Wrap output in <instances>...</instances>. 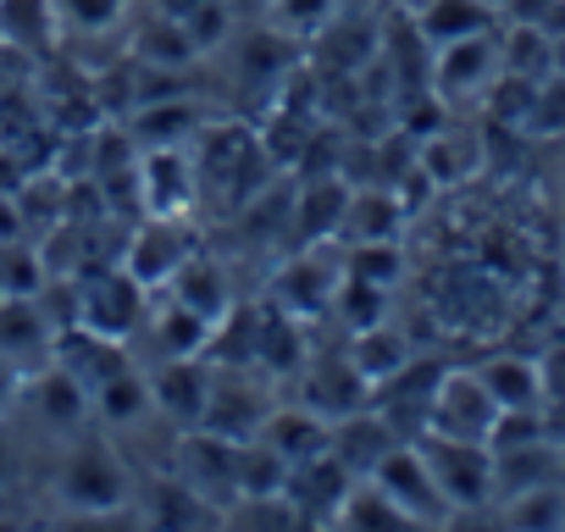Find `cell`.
<instances>
[{
  "mask_svg": "<svg viewBox=\"0 0 565 532\" xmlns=\"http://www.w3.org/2000/svg\"><path fill=\"white\" fill-rule=\"evenodd\" d=\"M422 455L449 499V510H477L499 493L493 482V444H471V438H444V433H427L422 438Z\"/></svg>",
  "mask_w": 565,
  "mask_h": 532,
  "instance_id": "7a4b0ae2",
  "label": "cell"
},
{
  "mask_svg": "<svg viewBox=\"0 0 565 532\" xmlns=\"http://www.w3.org/2000/svg\"><path fill=\"white\" fill-rule=\"evenodd\" d=\"M339 7L344 0H271V7L260 12V23L277 29L282 40H317V34H328Z\"/></svg>",
  "mask_w": 565,
  "mask_h": 532,
  "instance_id": "cb8c5ba5",
  "label": "cell"
},
{
  "mask_svg": "<svg viewBox=\"0 0 565 532\" xmlns=\"http://www.w3.org/2000/svg\"><path fill=\"white\" fill-rule=\"evenodd\" d=\"M411 23H416V34L427 40V51H438V45L488 34V29L499 23V7H493V0H416Z\"/></svg>",
  "mask_w": 565,
  "mask_h": 532,
  "instance_id": "7c38bea8",
  "label": "cell"
},
{
  "mask_svg": "<svg viewBox=\"0 0 565 532\" xmlns=\"http://www.w3.org/2000/svg\"><path fill=\"white\" fill-rule=\"evenodd\" d=\"M18 394H23V366L0 355V416H7V405H18Z\"/></svg>",
  "mask_w": 565,
  "mask_h": 532,
  "instance_id": "836d02e7",
  "label": "cell"
},
{
  "mask_svg": "<svg viewBox=\"0 0 565 532\" xmlns=\"http://www.w3.org/2000/svg\"><path fill=\"white\" fill-rule=\"evenodd\" d=\"M493 427H499V400L488 394V383L477 372H444L427 405V433L488 444Z\"/></svg>",
  "mask_w": 565,
  "mask_h": 532,
  "instance_id": "277c9868",
  "label": "cell"
},
{
  "mask_svg": "<svg viewBox=\"0 0 565 532\" xmlns=\"http://www.w3.org/2000/svg\"><path fill=\"white\" fill-rule=\"evenodd\" d=\"M411 350H405V339L388 328V322H372V328H361V339H355V350H350V361H355V372L366 377V383H388V377H399L411 361H405Z\"/></svg>",
  "mask_w": 565,
  "mask_h": 532,
  "instance_id": "44dd1931",
  "label": "cell"
},
{
  "mask_svg": "<svg viewBox=\"0 0 565 532\" xmlns=\"http://www.w3.org/2000/svg\"><path fill=\"white\" fill-rule=\"evenodd\" d=\"M537 366H543V394H548V400H565V344L548 350Z\"/></svg>",
  "mask_w": 565,
  "mask_h": 532,
  "instance_id": "d6a6232c",
  "label": "cell"
},
{
  "mask_svg": "<svg viewBox=\"0 0 565 532\" xmlns=\"http://www.w3.org/2000/svg\"><path fill=\"white\" fill-rule=\"evenodd\" d=\"M227 7H233V12H244V18H260V12L271 7V0H227Z\"/></svg>",
  "mask_w": 565,
  "mask_h": 532,
  "instance_id": "d590c367",
  "label": "cell"
},
{
  "mask_svg": "<svg viewBox=\"0 0 565 532\" xmlns=\"http://www.w3.org/2000/svg\"><path fill=\"white\" fill-rule=\"evenodd\" d=\"M167 295L178 300V306H189V311H200L211 328L233 311V300H227V278H222V266L216 260H205L200 249L172 273V284H167Z\"/></svg>",
  "mask_w": 565,
  "mask_h": 532,
  "instance_id": "5bb4252c",
  "label": "cell"
},
{
  "mask_svg": "<svg viewBox=\"0 0 565 532\" xmlns=\"http://www.w3.org/2000/svg\"><path fill=\"white\" fill-rule=\"evenodd\" d=\"M34 411H40L51 427H84V422L95 416L89 389H84L62 361H45V372L34 377Z\"/></svg>",
  "mask_w": 565,
  "mask_h": 532,
  "instance_id": "e0dca14e",
  "label": "cell"
},
{
  "mask_svg": "<svg viewBox=\"0 0 565 532\" xmlns=\"http://www.w3.org/2000/svg\"><path fill=\"white\" fill-rule=\"evenodd\" d=\"M51 344H56V333L40 317L34 295H0V355H12L23 366L29 355H45Z\"/></svg>",
  "mask_w": 565,
  "mask_h": 532,
  "instance_id": "2e32d148",
  "label": "cell"
},
{
  "mask_svg": "<svg viewBox=\"0 0 565 532\" xmlns=\"http://www.w3.org/2000/svg\"><path fill=\"white\" fill-rule=\"evenodd\" d=\"M145 311V289L122 273V266H106V273L84 278L78 284V322L95 328V333H111V339H128L134 322Z\"/></svg>",
  "mask_w": 565,
  "mask_h": 532,
  "instance_id": "ba28073f",
  "label": "cell"
},
{
  "mask_svg": "<svg viewBox=\"0 0 565 532\" xmlns=\"http://www.w3.org/2000/svg\"><path fill=\"white\" fill-rule=\"evenodd\" d=\"M477 377L488 383V394L499 400V411H543V366L526 361V355H499V361H482Z\"/></svg>",
  "mask_w": 565,
  "mask_h": 532,
  "instance_id": "9a60e30c",
  "label": "cell"
},
{
  "mask_svg": "<svg viewBox=\"0 0 565 532\" xmlns=\"http://www.w3.org/2000/svg\"><path fill=\"white\" fill-rule=\"evenodd\" d=\"M200 7V0H156V12H167V18H189Z\"/></svg>",
  "mask_w": 565,
  "mask_h": 532,
  "instance_id": "e575fe53",
  "label": "cell"
},
{
  "mask_svg": "<svg viewBox=\"0 0 565 532\" xmlns=\"http://www.w3.org/2000/svg\"><path fill=\"white\" fill-rule=\"evenodd\" d=\"M56 493L78 515H111V510H122L134 499V482H128L122 455L106 438H84V444L67 449L62 477H56Z\"/></svg>",
  "mask_w": 565,
  "mask_h": 532,
  "instance_id": "6da1fadb",
  "label": "cell"
},
{
  "mask_svg": "<svg viewBox=\"0 0 565 532\" xmlns=\"http://www.w3.org/2000/svg\"><path fill=\"white\" fill-rule=\"evenodd\" d=\"M266 416H271V405H266L260 389H249L238 377H211V405H205V422L200 427H216V433H227V438L244 444V438H255L266 427Z\"/></svg>",
  "mask_w": 565,
  "mask_h": 532,
  "instance_id": "4fadbf2b",
  "label": "cell"
},
{
  "mask_svg": "<svg viewBox=\"0 0 565 532\" xmlns=\"http://www.w3.org/2000/svg\"><path fill=\"white\" fill-rule=\"evenodd\" d=\"M554 73H565V34H554Z\"/></svg>",
  "mask_w": 565,
  "mask_h": 532,
  "instance_id": "74e56055",
  "label": "cell"
},
{
  "mask_svg": "<svg viewBox=\"0 0 565 532\" xmlns=\"http://www.w3.org/2000/svg\"><path fill=\"white\" fill-rule=\"evenodd\" d=\"M493 7H499V0H493Z\"/></svg>",
  "mask_w": 565,
  "mask_h": 532,
  "instance_id": "ab89813d",
  "label": "cell"
},
{
  "mask_svg": "<svg viewBox=\"0 0 565 532\" xmlns=\"http://www.w3.org/2000/svg\"><path fill=\"white\" fill-rule=\"evenodd\" d=\"M471 167H477V145H471V139L460 145V134H433V139L422 145V172L438 178V183H455V178L471 172Z\"/></svg>",
  "mask_w": 565,
  "mask_h": 532,
  "instance_id": "4dcf8cb0",
  "label": "cell"
},
{
  "mask_svg": "<svg viewBox=\"0 0 565 532\" xmlns=\"http://www.w3.org/2000/svg\"><path fill=\"white\" fill-rule=\"evenodd\" d=\"M255 438H260L266 449H277L282 466L295 471V466L328 455V444H333V422H328L322 411H311V405H289V411H271L266 427H260Z\"/></svg>",
  "mask_w": 565,
  "mask_h": 532,
  "instance_id": "8fae6325",
  "label": "cell"
},
{
  "mask_svg": "<svg viewBox=\"0 0 565 532\" xmlns=\"http://www.w3.org/2000/svg\"><path fill=\"white\" fill-rule=\"evenodd\" d=\"M504 521L510 526H565V488L559 482H537L521 493H504Z\"/></svg>",
  "mask_w": 565,
  "mask_h": 532,
  "instance_id": "4316f807",
  "label": "cell"
},
{
  "mask_svg": "<svg viewBox=\"0 0 565 532\" xmlns=\"http://www.w3.org/2000/svg\"><path fill=\"white\" fill-rule=\"evenodd\" d=\"M394 227H399V200H388V194H350V205H344V233L361 244V238H394Z\"/></svg>",
  "mask_w": 565,
  "mask_h": 532,
  "instance_id": "83f0119b",
  "label": "cell"
},
{
  "mask_svg": "<svg viewBox=\"0 0 565 532\" xmlns=\"http://www.w3.org/2000/svg\"><path fill=\"white\" fill-rule=\"evenodd\" d=\"M399 273H405V255H399L394 238H361V244L350 249V273H344V278H361V284H372V289H394Z\"/></svg>",
  "mask_w": 565,
  "mask_h": 532,
  "instance_id": "484cf974",
  "label": "cell"
},
{
  "mask_svg": "<svg viewBox=\"0 0 565 532\" xmlns=\"http://www.w3.org/2000/svg\"><path fill=\"white\" fill-rule=\"evenodd\" d=\"M150 521H156V526H216L222 510H216L200 488H189V482L172 471L167 482L150 488Z\"/></svg>",
  "mask_w": 565,
  "mask_h": 532,
  "instance_id": "ac0fdd59",
  "label": "cell"
},
{
  "mask_svg": "<svg viewBox=\"0 0 565 532\" xmlns=\"http://www.w3.org/2000/svg\"><path fill=\"white\" fill-rule=\"evenodd\" d=\"M134 128L150 139V145H178V139H189L194 128H200V111L183 100H156V106H145L139 117H134Z\"/></svg>",
  "mask_w": 565,
  "mask_h": 532,
  "instance_id": "f546056e",
  "label": "cell"
},
{
  "mask_svg": "<svg viewBox=\"0 0 565 532\" xmlns=\"http://www.w3.org/2000/svg\"><path fill=\"white\" fill-rule=\"evenodd\" d=\"M150 333H156L161 361H172V355H205L211 350V322L200 311L178 306V300H167V311L150 322Z\"/></svg>",
  "mask_w": 565,
  "mask_h": 532,
  "instance_id": "603a6c76",
  "label": "cell"
},
{
  "mask_svg": "<svg viewBox=\"0 0 565 532\" xmlns=\"http://www.w3.org/2000/svg\"><path fill=\"white\" fill-rule=\"evenodd\" d=\"M238 455H244L238 438H227V433H216V427H183L178 477H183L189 488H200V493L222 510V521H227V504L238 499Z\"/></svg>",
  "mask_w": 565,
  "mask_h": 532,
  "instance_id": "5b68a950",
  "label": "cell"
},
{
  "mask_svg": "<svg viewBox=\"0 0 565 532\" xmlns=\"http://www.w3.org/2000/svg\"><path fill=\"white\" fill-rule=\"evenodd\" d=\"M532 134H559L565 128V73H548L537 84V100H532V117H526Z\"/></svg>",
  "mask_w": 565,
  "mask_h": 532,
  "instance_id": "1f68e13d",
  "label": "cell"
},
{
  "mask_svg": "<svg viewBox=\"0 0 565 532\" xmlns=\"http://www.w3.org/2000/svg\"><path fill=\"white\" fill-rule=\"evenodd\" d=\"M493 78H499V40H493V29L433 51V84H438V95H477Z\"/></svg>",
  "mask_w": 565,
  "mask_h": 532,
  "instance_id": "30bf717a",
  "label": "cell"
},
{
  "mask_svg": "<svg viewBox=\"0 0 565 532\" xmlns=\"http://www.w3.org/2000/svg\"><path fill=\"white\" fill-rule=\"evenodd\" d=\"M139 62H150V67H189L194 56H200V45L189 40V29H183V18H167V12H156L145 29H139V51H134Z\"/></svg>",
  "mask_w": 565,
  "mask_h": 532,
  "instance_id": "7402d4cb",
  "label": "cell"
},
{
  "mask_svg": "<svg viewBox=\"0 0 565 532\" xmlns=\"http://www.w3.org/2000/svg\"><path fill=\"white\" fill-rule=\"evenodd\" d=\"M12 477V449H7V433H0V482Z\"/></svg>",
  "mask_w": 565,
  "mask_h": 532,
  "instance_id": "8d00e7d4",
  "label": "cell"
},
{
  "mask_svg": "<svg viewBox=\"0 0 565 532\" xmlns=\"http://www.w3.org/2000/svg\"><path fill=\"white\" fill-rule=\"evenodd\" d=\"M499 67L521 73V78H548L554 73V34L537 23H510V34L499 40Z\"/></svg>",
  "mask_w": 565,
  "mask_h": 532,
  "instance_id": "ffe728a7",
  "label": "cell"
},
{
  "mask_svg": "<svg viewBox=\"0 0 565 532\" xmlns=\"http://www.w3.org/2000/svg\"><path fill=\"white\" fill-rule=\"evenodd\" d=\"M194 255V238H189V227L178 222V216H150V222H139V233L128 238V260H122V273L150 295V289H167L172 284V273Z\"/></svg>",
  "mask_w": 565,
  "mask_h": 532,
  "instance_id": "8992f818",
  "label": "cell"
},
{
  "mask_svg": "<svg viewBox=\"0 0 565 532\" xmlns=\"http://www.w3.org/2000/svg\"><path fill=\"white\" fill-rule=\"evenodd\" d=\"M366 477L411 515V526H433V521H449L455 515L449 499H444V488H438V477H433V466H427V455H422V444H388L383 460Z\"/></svg>",
  "mask_w": 565,
  "mask_h": 532,
  "instance_id": "3957f363",
  "label": "cell"
},
{
  "mask_svg": "<svg viewBox=\"0 0 565 532\" xmlns=\"http://www.w3.org/2000/svg\"><path fill=\"white\" fill-rule=\"evenodd\" d=\"M134 12V0H56V23L67 34H111Z\"/></svg>",
  "mask_w": 565,
  "mask_h": 532,
  "instance_id": "f1b7e54d",
  "label": "cell"
},
{
  "mask_svg": "<svg viewBox=\"0 0 565 532\" xmlns=\"http://www.w3.org/2000/svg\"><path fill=\"white\" fill-rule=\"evenodd\" d=\"M89 405H95V416L106 422V427H128V422H139L156 400H150V377L145 372H117V377H106L95 394H89Z\"/></svg>",
  "mask_w": 565,
  "mask_h": 532,
  "instance_id": "d6986e66",
  "label": "cell"
},
{
  "mask_svg": "<svg viewBox=\"0 0 565 532\" xmlns=\"http://www.w3.org/2000/svg\"><path fill=\"white\" fill-rule=\"evenodd\" d=\"M559 455H565V444H559Z\"/></svg>",
  "mask_w": 565,
  "mask_h": 532,
  "instance_id": "f35d334b",
  "label": "cell"
},
{
  "mask_svg": "<svg viewBox=\"0 0 565 532\" xmlns=\"http://www.w3.org/2000/svg\"><path fill=\"white\" fill-rule=\"evenodd\" d=\"M200 194L194 178V156H183L178 145H150L139 156V205L145 216H183Z\"/></svg>",
  "mask_w": 565,
  "mask_h": 532,
  "instance_id": "52a82bcc",
  "label": "cell"
},
{
  "mask_svg": "<svg viewBox=\"0 0 565 532\" xmlns=\"http://www.w3.org/2000/svg\"><path fill=\"white\" fill-rule=\"evenodd\" d=\"M56 29V0H0V34L12 45L34 51Z\"/></svg>",
  "mask_w": 565,
  "mask_h": 532,
  "instance_id": "d4e9b609",
  "label": "cell"
},
{
  "mask_svg": "<svg viewBox=\"0 0 565 532\" xmlns=\"http://www.w3.org/2000/svg\"><path fill=\"white\" fill-rule=\"evenodd\" d=\"M211 366H200V355H172L150 372V400L161 416H172L178 427H200L205 405H211Z\"/></svg>",
  "mask_w": 565,
  "mask_h": 532,
  "instance_id": "9c48e42d",
  "label": "cell"
}]
</instances>
